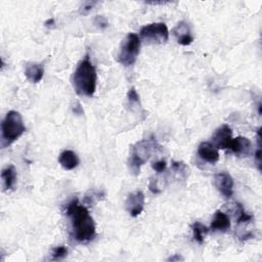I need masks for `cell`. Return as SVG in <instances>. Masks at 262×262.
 Instances as JSON below:
<instances>
[{
  "instance_id": "6da1fadb",
  "label": "cell",
  "mask_w": 262,
  "mask_h": 262,
  "mask_svg": "<svg viewBox=\"0 0 262 262\" xmlns=\"http://www.w3.org/2000/svg\"><path fill=\"white\" fill-rule=\"evenodd\" d=\"M67 215L71 220L73 235L76 241L85 243L95 239L97 235L96 223L90 211L79 204L77 199L72 200L68 204Z\"/></svg>"
},
{
  "instance_id": "7a4b0ae2",
  "label": "cell",
  "mask_w": 262,
  "mask_h": 262,
  "mask_svg": "<svg viewBox=\"0 0 262 262\" xmlns=\"http://www.w3.org/2000/svg\"><path fill=\"white\" fill-rule=\"evenodd\" d=\"M98 74L89 56L82 60L73 75V86L79 96L92 98L97 91Z\"/></svg>"
},
{
  "instance_id": "3957f363",
  "label": "cell",
  "mask_w": 262,
  "mask_h": 262,
  "mask_svg": "<svg viewBox=\"0 0 262 262\" xmlns=\"http://www.w3.org/2000/svg\"><path fill=\"white\" fill-rule=\"evenodd\" d=\"M26 131L22 115L10 111L2 123V147L7 148L19 140Z\"/></svg>"
},
{
  "instance_id": "277c9868",
  "label": "cell",
  "mask_w": 262,
  "mask_h": 262,
  "mask_svg": "<svg viewBox=\"0 0 262 262\" xmlns=\"http://www.w3.org/2000/svg\"><path fill=\"white\" fill-rule=\"evenodd\" d=\"M157 147L159 146L154 139L139 142L136 146L133 147L128 160V165L130 171L135 176H138L141 172V167L149 160L153 151L156 150Z\"/></svg>"
},
{
  "instance_id": "5b68a950",
  "label": "cell",
  "mask_w": 262,
  "mask_h": 262,
  "mask_svg": "<svg viewBox=\"0 0 262 262\" xmlns=\"http://www.w3.org/2000/svg\"><path fill=\"white\" fill-rule=\"evenodd\" d=\"M141 51V39L135 33H129L122 41L120 51L117 57L118 62L125 66H133L140 55Z\"/></svg>"
},
{
  "instance_id": "8992f818",
  "label": "cell",
  "mask_w": 262,
  "mask_h": 262,
  "mask_svg": "<svg viewBox=\"0 0 262 262\" xmlns=\"http://www.w3.org/2000/svg\"><path fill=\"white\" fill-rule=\"evenodd\" d=\"M141 36L147 40L164 43L169 38V31L165 23H154L144 26L141 30Z\"/></svg>"
},
{
  "instance_id": "52a82bcc",
  "label": "cell",
  "mask_w": 262,
  "mask_h": 262,
  "mask_svg": "<svg viewBox=\"0 0 262 262\" xmlns=\"http://www.w3.org/2000/svg\"><path fill=\"white\" fill-rule=\"evenodd\" d=\"M213 144L217 149H223V150H230L232 141H233V131L232 128L225 124L221 126L214 133L212 136Z\"/></svg>"
},
{
  "instance_id": "ba28073f",
  "label": "cell",
  "mask_w": 262,
  "mask_h": 262,
  "mask_svg": "<svg viewBox=\"0 0 262 262\" xmlns=\"http://www.w3.org/2000/svg\"><path fill=\"white\" fill-rule=\"evenodd\" d=\"M145 207V195L143 192L138 191L128 195L127 200L125 202V209L127 212L133 216H139Z\"/></svg>"
},
{
  "instance_id": "9c48e42d",
  "label": "cell",
  "mask_w": 262,
  "mask_h": 262,
  "mask_svg": "<svg viewBox=\"0 0 262 262\" xmlns=\"http://www.w3.org/2000/svg\"><path fill=\"white\" fill-rule=\"evenodd\" d=\"M214 186L226 198H231L234 194V180L227 172L215 174Z\"/></svg>"
},
{
  "instance_id": "30bf717a",
  "label": "cell",
  "mask_w": 262,
  "mask_h": 262,
  "mask_svg": "<svg viewBox=\"0 0 262 262\" xmlns=\"http://www.w3.org/2000/svg\"><path fill=\"white\" fill-rule=\"evenodd\" d=\"M198 155L200 158L210 164H215L220 160V152L218 149L211 143L204 142L198 148Z\"/></svg>"
},
{
  "instance_id": "8fae6325",
  "label": "cell",
  "mask_w": 262,
  "mask_h": 262,
  "mask_svg": "<svg viewBox=\"0 0 262 262\" xmlns=\"http://www.w3.org/2000/svg\"><path fill=\"white\" fill-rule=\"evenodd\" d=\"M231 229L230 217L223 211H216L210 230L213 232H226Z\"/></svg>"
},
{
  "instance_id": "7c38bea8",
  "label": "cell",
  "mask_w": 262,
  "mask_h": 262,
  "mask_svg": "<svg viewBox=\"0 0 262 262\" xmlns=\"http://www.w3.org/2000/svg\"><path fill=\"white\" fill-rule=\"evenodd\" d=\"M173 34L176 35L178 42L181 46H185V47L190 46L194 41V38L190 32V29L185 22L180 23L176 28L173 29Z\"/></svg>"
},
{
  "instance_id": "4fadbf2b",
  "label": "cell",
  "mask_w": 262,
  "mask_h": 262,
  "mask_svg": "<svg viewBox=\"0 0 262 262\" xmlns=\"http://www.w3.org/2000/svg\"><path fill=\"white\" fill-rule=\"evenodd\" d=\"M59 163L65 170H73L79 165L80 160L76 153L70 150H66L60 155Z\"/></svg>"
},
{
  "instance_id": "5bb4252c",
  "label": "cell",
  "mask_w": 262,
  "mask_h": 262,
  "mask_svg": "<svg viewBox=\"0 0 262 262\" xmlns=\"http://www.w3.org/2000/svg\"><path fill=\"white\" fill-rule=\"evenodd\" d=\"M43 75H45V68L42 65L32 63L26 66L25 76L32 83H38L42 80Z\"/></svg>"
},
{
  "instance_id": "9a60e30c",
  "label": "cell",
  "mask_w": 262,
  "mask_h": 262,
  "mask_svg": "<svg viewBox=\"0 0 262 262\" xmlns=\"http://www.w3.org/2000/svg\"><path fill=\"white\" fill-rule=\"evenodd\" d=\"M250 149H251L250 140H248L246 138H243V137L233 139L231 147H230V150L238 156L248 155L249 152H250Z\"/></svg>"
},
{
  "instance_id": "2e32d148",
  "label": "cell",
  "mask_w": 262,
  "mask_h": 262,
  "mask_svg": "<svg viewBox=\"0 0 262 262\" xmlns=\"http://www.w3.org/2000/svg\"><path fill=\"white\" fill-rule=\"evenodd\" d=\"M2 179L4 183L5 191L12 190L17 182V171L14 165H10L2 172Z\"/></svg>"
},
{
  "instance_id": "e0dca14e",
  "label": "cell",
  "mask_w": 262,
  "mask_h": 262,
  "mask_svg": "<svg viewBox=\"0 0 262 262\" xmlns=\"http://www.w3.org/2000/svg\"><path fill=\"white\" fill-rule=\"evenodd\" d=\"M192 230H193V236H194V240L199 243V244H203L205 241V237L209 232V229L206 228L204 225H202L201 223H195L192 226Z\"/></svg>"
},
{
  "instance_id": "ac0fdd59",
  "label": "cell",
  "mask_w": 262,
  "mask_h": 262,
  "mask_svg": "<svg viewBox=\"0 0 262 262\" xmlns=\"http://www.w3.org/2000/svg\"><path fill=\"white\" fill-rule=\"evenodd\" d=\"M237 215H238L237 216V223L238 224H248L253 220L252 215L248 214L244 210V208L242 207L241 204H237Z\"/></svg>"
},
{
  "instance_id": "d6986e66",
  "label": "cell",
  "mask_w": 262,
  "mask_h": 262,
  "mask_svg": "<svg viewBox=\"0 0 262 262\" xmlns=\"http://www.w3.org/2000/svg\"><path fill=\"white\" fill-rule=\"evenodd\" d=\"M68 254V249L64 246H60L54 249L53 254H52V259L53 260H61L65 258Z\"/></svg>"
},
{
  "instance_id": "ffe728a7",
  "label": "cell",
  "mask_w": 262,
  "mask_h": 262,
  "mask_svg": "<svg viewBox=\"0 0 262 262\" xmlns=\"http://www.w3.org/2000/svg\"><path fill=\"white\" fill-rule=\"evenodd\" d=\"M152 167H153V169H154L156 172H158V173H162V172H164V170L166 169L167 164H166V161L162 160V161L154 162V163L152 164Z\"/></svg>"
},
{
  "instance_id": "44dd1931",
  "label": "cell",
  "mask_w": 262,
  "mask_h": 262,
  "mask_svg": "<svg viewBox=\"0 0 262 262\" xmlns=\"http://www.w3.org/2000/svg\"><path fill=\"white\" fill-rule=\"evenodd\" d=\"M127 97H128V100H129V102L131 104H138V103H140V97H139V95H138V93H137V91L135 89H131L128 92Z\"/></svg>"
},
{
  "instance_id": "7402d4cb",
  "label": "cell",
  "mask_w": 262,
  "mask_h": 262,
  "mask_svg": "<svg viewBox=\"0 0 262 262\" xmlns=\"http://www.w3.org/2000/svg\"><path fill=\"white\" fill-rule=\"evenodd\" d=\"M96 5H97V3H95V2H89V3L83 4V6H82V8H81V9H82L81 13H82V14H87L90 11L93 10V8H94Z\"/></svg>"
},
{
  "instance_id": "603a6c76",
  "label": "cell",
  "mask_w": 262,
  "mask_h": 262,
  "mask_svg": "<svg viewBox=\"0 0 262 262\" xmlns=\"http://www.w3.org/2000/svg\"><path fill=\"white\" fill-rule=\"evenodd\" d=\"M96 23H98L99 27L102 28V29H104V28H106L108 26V21L104 17H102V16H99V17L96 18Z\"/></svg>"
},
{
  "instance_id": "cb8c5ba5",
  "label": "cell",
  "mask_w": 262,
  "mask_h": 262,
  "mask_svg": "<svg viewBox=\"0 0 262 262\" xmlns=\"http://www.w3.org/2000/svg\"><path fill=\"white\" fill-rule=\"evenodd\" d=\"M150 191L153 194H159L160 193V190H158L157 186H155V182H151V184H150Z\"/></svg>"
},
{
  "instance_id": "d4e9b609",
  "label": "cell",
  "mask_w": 262,
  "mask_h": 262,
  "mask_svg": "<svg viewBox=\"0 0 262 262\" xmlns=\"http://www.w3.org/2000/svg\"><path fill=\"white\" fill-rule=\"evenodd\" d=\"M54 25H55V20H54V19L48 20V21L46 22V27H48V28H52Z\"/></svg>"
},
{
  "instance_id": "484cf974",
  "label": "cell",
  "mask_w": 262,
  "mask_h": 262,
  "mask_svg": "<svg viewBox=\"0 0 262 262\" xmlns=\"http://www.w3.org/2000/svg\"><path fill=\"white\" fill-rule=\"evenodd\" d=\"M181 259H183L181 256H179V255H176V256H173V257L169 258L168 260H169V261H171V260H172V261H176V260H181Z\"/></svg>"
}]
</instances>
